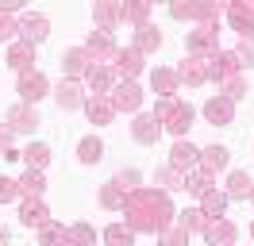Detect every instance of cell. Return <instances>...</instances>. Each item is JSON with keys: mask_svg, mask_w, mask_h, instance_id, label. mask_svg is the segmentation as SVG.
<instances>
[{"mask_svg": "<svg viewBox=\"0 0 254 246\" xmlns=\"http://www.w3.org/2000/svg\"><path fill=\"white\" fill-rule=\"evenodd\" d=\"M124 215H127V227L135 235H162V231L174 227V204L162 188H135L131 196L124 200Z\"/></svg>", "mask_w": 254, "mask_h": 246, "instance_id": "1", "label": "cell"}, {"mask_svg": "<svg viewBox=\"0 0 254 246\" xmlns=\"http://www.w3.org/2000/svg\"><path fill=\"white\" fill-rule=\"evenodd\" d=\"M192 104H185V100H177V96H170V100H158L154 104V120L166 127V131H174V135H185L192 123Z\"/></svg>", "mask_w": 254, "mask_h": 246, "instance_id": "2", "label": "cell"}, {"mask_svg": "<svg viewBox=\"0 0 254 246\" xmlns=\"http://www.w3.org/2000/svg\"><path fill=\"white\" fill-rule=\"evenodd\" d=\"M185 46H189V58H200V54H216L220 50V27H200L192 31L189 39H185Z\"/></svg>", "mask_w": 254, "mask_h": 246, "instance_id": "3", "label": "cell"}, {"mask_svg": "<svg viewBox=\"0 0 254 246\" xmlns=\"http://www.w3.org/2000/svg\"><path fill=\"white\" fill-rule=\"evenodd\" d=\"M112 108H116V112H139V108H143V92H139V85H135V81H120V85H116V89H112Z\"/></svg>", "mask_w": 254, "mask_h": 246, "instance_id": "4", "label": "cell"}, {"mask_svg": "<svg viewBox=\"0 0 254 246\" xmlns=\"http://www.w3.org/2000/svg\"><path fill=\"white\" fill-rule=\"evenodd\" d=\"M47 92H50V81L39 73V69H31V73H19V100H23V104H39Z\"/></svg>", "mask_w": 254, "mask_h": 246, "instance_id": "5", "label": "cell"}, {"mask_svg": "<svg viewBox=\"0 0 254 246\" xmlns=\"http://www.w3.org/2000/svg\"><path fill=\"white\" fill-rule=\"evenodd\" d=\"M85 85L93 89V96H112V89H116L120 81H116V69H112V65H100V62H93V69L85 73Z\"/></svg>", "mask_w": 254, "mask_h": 246, "instance_id": "6", "label": "cell"}, {"mask_svg": "<svg viewBox=\"0 0 254 246\" xmlns=\"http://www.w3.org/2000/svg\"><path fill=\"white\" fill-rule=\"evenodd\" d=\"M89 69H93V54H89L85 46H73V50H65V54H62V73H65V81L85 77Z\"/></svg>", "mask_w": 254, "mask_h": 246, "instance_id": "7", "label": "cell"}, {"mask_svg": "<svg viewBox=\"0 0 254 246\" xmlns=\"http://www.w3.org/2000/svg\"><path fill=\"white\" fill-rule=\"evenodd\" d=\"M112 69H116V77L131 81V77L143 73V54H139L135 46H124V50H116V62H112Z\"/></svg>", "mask_w": 254, "mask_h": 246, "instance_id": "8", "label": "cell"}, {"mask_svg": "<svg viewBox=\"0 0 254 246\" xmlns=\"http://www.w3.org/2000/svg\"><path fill=\"white\" fill-rule=\"evenodd\" d=\"M223 15H227L231 31H239L243 39H254V12H251V4H227Z\"/></svg>", "mask_w": 254, "mask_h": 246, "instance_id": "9", "label": "cell"}, {"mask_svg": "<svg viewBox=\"0 0 254 246\" xmlns=\"http://www.w3.org/2000/svg\"><path fill=\"white\" fill-rule=\"evenodd\" d=\"M204 239H208V246H231L239 239V227L231 223V219H208L204 223Z\"/></svg>", "mask_w": 254, "mask_h": 246, "instance_id": "10", "label": "cell"}, {"mask_svg": "<svg viewBox=\"0 0 254 246\" xmlns=\"http://www.w3.org/2000/svg\"><path fill=\"white\" fill-rule=\"evenodd\" d=\"M19 35H23V43H43L50 35V23H47V15H35V12H23L19 15Z\"/></svg>", "mask_w": 254, "mask_h": 246, "instance_id": "11", "label": "cell"}, {"mask_svg": "<svg viewBox=\"0 0 254 246\" xmlns=\"http://www.w3.org/2000/svg\"><path fill=\"white\" fill-rule=\"evenodd\" d=\"M196 162H200V150H196L192 142H185V138H177L174 150H170V169H177V173H189Z\"/></svg>", "mask_w": 254, "mask_h": 246, "instance_id": "12", "label": "cell"}, {"mask_svg": "<svg viewBox=\"0 0 254 246\" xmlns=\"http://www.w3.org/2000/svg\"><path fill=\"white\" fill-rule=\"evenodd\" d=\"M19 219H23V227H47L50 212H47V204H43L39 196H23V204H19Z\"/></svg>", "mask_w": 254, "mask_h": 246, "instance_id": "13", "label": "cell"}, {"mask_svg": "<svg viewBox=\"0 0 254 246\" xmlns=\"http://www.w3.org/2000/svg\"><path fill=\"white\" fill-rule=\"evenodd\" d=\"M177 81H185L189 89H200L208 81V62L204 58H185L181 65H177Z\"/></svg>", "mask_w": 254, "mask_h": 246, "instance_id": "14", "label": "cell"}, {"mask_svg": "<svg viewBox=\"0 0 254 246\" xmlns=\"http://www.w3.org/2000/svg\"><path fill=\"white\" fill-rule=\"evenodd\" d=\"M231 116H235V100H227V96H212V100L204 104V120L216 123V127L231 123Z\"/></svg>", "mask_w": 254, "mask_h": 246, "instance_id": "15", "label": "cell"}, {"mask_svg": "<svg viewBox=\"0 0 254 246\" xmlns=\"http://www.w3.org/2000/svg\"><path fill=\"white\" fill-rule=\"evenodd\" d=\"M54 100H58L62 112H77V108H85V96H81L77 81H65V77H62V85L54 89Z\"/></svg>", "mask_w": 254, "mask_h": 246, "instance_id": "16", "label": "cell"}, {"mask_svg": "<svg viewBox=\"0 0 254 246\" xmlns=\"http://www.w3.org/2000/svg\"><path fill=\"white\" fill-rule=\"evenodd\" d=\"M85 116H89L96 127H104V123L116 120V108H112L108 96H89V100H85Z\"/></svg>", "mask_w": 254, "mask_h": 246, "instance_id": "17", "label": "cell"}, {"mask_svg": "<svg viewBox=\"0 0 254 246\" xmlns=\"http://www.w3.org/2000/svg\"><path fill=\"white\" fill-rule=\"evenodd\" d=\"M8 65L16 69V73H31V65H35V46L31 43H12V50H8Z\"/></svg>", "mask_w": 254, "mask_h": 246, "instance_id": "18", "label": "cell"}, {"mask_svg": "<svg viewBox=\"0 0 254 246\" xmlns=\"http://www.w3.org/2000/svg\"><path fill=\"white\" fill-rule=\"evenodd\" d=\"M131 135L139 138V142H146V146H150V142H158L162 123L154 120V112H150V116H135V123H131Z\"/></svg>", "mask_w": 254, "mask_h": 246, "instance_id": "19", "label": "cell"}, {"mask_svg": "<svg viewBox=\"0 0 254 246\" xmlns=\"http://www.w3.org/2000/svg\"><path fill=\"white\" fill-rule=\"evenodd\" d=\"M150 85H154V92H162V100H170V96H177V69H166V65H158L154 73H150Z\"/></svg>", "mask_w": 254, "mask_h": 246, "instance_id": "20", "label": "cell"}, {"mask_svg": "<svg viewBox=\"0 0 254 246\" xmlns=\"http://www.w3.org/2000/svg\"><path fill=\"white\" fill-rule=\"evenodd\" d=\"M85 50H89L93 58H116V50H120V46H116V39H112L108 31H93V35H89V43H85Z\"/></svg>", "mask_w": 254, "mask_h": 246, "instance_id": "21", "label": "cell"}, {"mask_svg": "<svg viewBox=\"0 0 254 246\" xmlns=\"http://www.w3.org/2000/svg\"><path fill=\"white\" fill-rule=\"evenodd\" d=\"M93 15H96V23H100L96 31H108L112 35V27L124 19V4H104V0H100V4L93 8Z\"/></svg>", "mask_w": 254, "mask_h": 246, "instance_id": "22", "label": "cell"}, {"mask_svg": "<svg viewBox=\"0 0 254 246\" xmlns=\"http://www.w3.org/2000/svg\"><path fill=\"white\" fill-rule=\"evenodd\" d=\"M35 123H39V116H35L31 104H16L8 112V127L12 131H35Z\"/></svg>", "mask_w": 254, "mask_h": 246, "instance_id": "23", "label": "cell"}, {"mask_svg": "<svg viewBox=\"0 0 254 246\" xmlns=\"http://www.w3.org/2000/svg\"><path fill=\"white\" fill-rule=\"evenodd\" d=\"M158 46H162V31L154 27V23L139 27V35H135V50H139V54H154Z\"/></svg>", "mask_w": 254, "mask_h": 246, "instance_id": "24", "label": "cell"}, {"mask_svg": "<svg viewBox=\"0 0 254 246\" xmlns=\"http://www.w3.org/2000/svg\"><path fill=\"white\" fill-rule=\"evenodd\" d=\"M223 208H227V192H220V188H208L204 196H200V212H204L208 219H220Z\"/></svg>", "mask_w": 254, "mask_h": 246, "instance_id": "25", "label": "cell"}, {"mask_svg": "<svg viewBox=\"0 0 254 246\" xmlns=\"http://www.w3.org/2000/svg\"><path fill=\"white\" fill-rule=\"evenodd\" d=\"M200 169H208V173H216V169L227 166V146H204L200 150V162H196Z\"/></svg>", "mask_w": 254, "mask_h": 246, "instance_id": "26", "label": "cell"}, {"mask_svg": "<svg viewBox=\"0 0 254 246\" xmlns=\"http://www.w3.org/2000/svg\"><path fill=\"white\" fill-rule=\"evenodd\" d=\"M65 246H96V231L89 223H73L65 227Z\"/></svg>", "mask_w": 254, "mask_h": 246, "instance_id": "27", "label": "cell"}, {"mask_svg": "<svg viewBox=\"0 0 254 246\" xmlns=\"http://www.w3.org/2000/svg\"><path fill=\"white\" fill-rule=\"evenodd\" d=\"M104 246H135V231L127 223H112L104 227Z\"/></svg>", "mask_w": 254, "mask_h": 246, "instance_id": "28", "label": "cell"}, {"mask_svg": "<svg viewBox=\"0 0 254 246\" xmlns=\"http://www.w3.org/2000/svg\"><path fill=\"white\" fill-rule=\"evenodd\" d=\"M185 188H189V192H196V196H204L208 188H212V173H208V169H200V166H192L189 173H185Z\"/></svg>", "mask_w": 254, "mask_h": 246, "instance_id": "29", "label": "cell"}, {"mask_svg": "<svg viewBox=\"0 0 254 246\" xmlns=\"http://www.w3.org/2000/svg\"><path fill=\"white\" fill-rule=\"evenodd\" d=\"M23 158H27V169H35V173H43L50 162V146L47 142H31L27 150H23Z\"/></svg>", "mask_w": 254, "mask_h": 246, "instance_id": "30", "label": "cell"}, {"mask_svg": "<svg viewBox=\"0 0 254 246\" xmlns=\"http://www.w3.org/2000/svg\"><path fill=\"white\" fill-rule=\"evenodd\" d=\"M77 158L85 162V166H93V162H100V158H104V142H100L96 135L81 138V146H77Z\"/></svg>", "mask_w": 254, "mask_h": 246, "instance_id": "31", "label": "cell"}, {"mask_svg": "<svg viewBox=\"0 0 254 246\" xmlns=\"http://www.w3.org/2000/svg\"><path fill=\"white\" fill-rule=\"evenodd\" d=\"M251 188H254V181L247 177V173H231L227 177V200H243V196H251Z\"/></svg>", "mask_w": 254, "mask_h": 246, "instance_id": "32", "label": "cell"}, {"mask_svg": "<svg viewBox=\"0 0 254 246\" xmlns=\"http://www.w3.org/2000/svg\"><path fill=\"white\" fill-rule=\"evenodd\" d=\"M43 188H47V181H43V173H35V169H27V173L19 177V196H43Z\"/></svg>", "mask_w": 254, "mask_h": 246, "instance_id": "33", "label": "cell"}, {"mask_svg": "<svg viewBox=\"0 0 254 246\" xmlns=\"http://www.w3.org/2000/svg\"><path fill=\"white\" fill-rule=\"evenodd\" d=\"M39 243H43V246H65V227L50 219L47 227H39Z\"/></svg>", "mask_w": 254, "mask_h": 246, "instance_id": "34", "label": "cell"}, {"mask_svg": "<svg viewBox=\"0 0 254 246\" xmlns=\"http://www.w3.org/2000/svg\"><path fill=\"white\" fill-rule=\"evenodd\" d=\"M19 35V23H16V8H0V43L16 39Z\"/></svg>", "mask_w": 254, "mask_h": 246, "instance_id": "35", "label": "cell"}, {"mask_svg": "<svg viewBox=\"0 0 254 246\" xmlns=\"http://www.w3.org/2000/svg\"><path fill=\"white\" fill-rule=\"evenodd\" d=\"M158 246H189V231L181 227V223H174L170 231L158 235Z\"/></svg>", "mask_w": 254, "mask_h": 246, "instance_id": "36", "label": "cell"}, {"mask_svg": "<svg viewBox=\"0 0 254 246\" xmlns=\"http://www.w3.org/2000/svg\"><path fill=\"white\" fill-rule=\"evenodd\" d=\"M116 188H120V192H127V196H131V192H135V188H139V169H120V173H116Z\"/></svg>", "mask_w": 254, "mask_h": 246, "instance_id": "37", "label": "cell"}, {"mask_svg": "<svg viewBox=\"0 0 254 246\" xmlns=\"http://www.w3.org/2000/svg\"><path fill=\"white\" fill-rule=\"evenodd\" d=\"M124 19L146 27V19H150V4H124Z\"/></svg>", "mask_w": 254, "mask_h": 246, "instance_id": "38", "label": "cell"}, {"mask_svg": "<svg viewBox=\"0 0 254 246\" xmlns=\"http://www.w3.org/2000/svg\"><path fill=\"white\" fill-rule=\"evenodd\" d=\"M231 54H235L239 69H243V65H254V39H239V46L231 50Z\"/></svg>", "mask_w": 254, "mask_h": 246, "instance_id": "39", "label": "cell"}, {"mask_svg": "<svg viewBox=\"0 0 254 246\" xmlns=\"http://www.w3.org/2000/svg\"><path fill=\"white\" fill-rule=\"evenodd\" d=\"M124 200H127V192H120L116 184H104V188H100V204H104V208H124Z\"/></svg>", "mask_w": 254, "mask_h": 246, "instance_id": "40", "label": "cell"}, {"mask_svg": "<svg viewBox=\"0 0 254 246\" xmlns=\"http://www.w3.org/2000/svg\"><path fill=\"white\" fill-rule=\"evenodd\" d=\"M158 184L162 188H185V173H177V169H158Z\"/></svg>", "mask_w": 254, "mask_h": 246, "instance_id": "41", "label": "cell"}, {"mask_svg": "<svg viewBox=\"0 0 254 246\" xmlns=\"http://www.w3.org/2000/svg\"><path fill=\"white\" fill-rule=\"evenodd\" d=\"M8 200H19V181L0 177V204H8Z\"/></svg>", "mask_w": 254, "mask_h": 246, "instance_id": "42", "label": "cell"}, {"mask_svg": "<svg viewBox=\"0 0 254 246\" xmlns=\"http://www.w3.org/2000/svg\"><path fill=\"white\" fill-rule=\"evenodd\" d=\"M8 150H12V127L0 123V154H8Z\"/></svg>", "mask_w": 254, "mask_h": 246, "instance_id": "43", "label": "cell"}, {"mask_svg": "<svg viewBox=\"0 0 254 246\" xmlns=\"http://www.w3.org/2000/svg\"><path fill=\"white\" fill-rule=\"evenodd\" d=\"M4 243H8V231H4V227H0V246H4Z\"/></svg>", "mask_w": 254, "mask_h": 246, "instance_id": "44", "label": "cell"}, {"mask_svg": "<svg viewBox=\"0 0 254 246\" xmlns=\"http://www.w3.org/2000/svg\"><path fill=\"white\" fill-rule=\"evenodd\" d=\"M251 239H254V223H251Z\"/></svg>", "mask_w": 254, "mask_h": 246, "instance_id": "45", "label": "cell"}, {"mask_svg": "<svg viewBox=\"0 0 254 246\" xmlns=\"http://www.w3.org/2000/svg\"><path fill=\"white\" fill-rule=\"evenodd\" d=\"M251 12H254V0H251Z\"/></svg>", "mask_w": 254, "mask_h": 246, "instance_id": "46", "label": "cell"}, {"mask_svg": "<svg viewBox=\"0 0 254 246\" xmlns=\"http://www.w3.org/2000/svg\"><path fill=\"white\" fill-rule=\"evenodd\" d=\"M251 200H254V188H251Z\"/></svg>", "mask_w": 254, "mask_h": 246, "instance_id": "47", "label": "cell"}]
</instances>
